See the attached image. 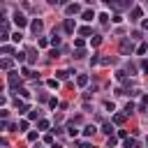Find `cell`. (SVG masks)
I'll return each instance as SVG.
<instances>
[{"mask_svg":"<svg viewBox=\"0 0 148 148\" xmlns=\"http://www.w3.org/2000/svg\"><path fill=\"white\" fill-rule=\"evenodd\" d=\"M132 51H134V42H132L130 37H123V39H120V53H123V56H130Z\"/></svg>","mask_w":148,"mask_h":148,"instance_id":"1","label":"cell"},{"mask_svg":"<svg viewBox=\"0 0 148 148\" xmlns=\"http://www.w3.org/2000/svg\"><path fill=\"white\" fill-rule=\"evenodd\" d=\"M7 81H9V88H12V90H18V88H21V76H18V72H9Z\"/></svg>","mask_w":148,"mask_h":148,"instance_id":"2","label":"cell"},{"mask_svg":"<svg viewBox=\"0 0 148 148\" xmlns=\"http://www.w3.org/2000/svg\"><path fill=\"white\" fill-rule=\"evenodd\" d=\"M65 12H67V16L83 14V9H81V5H79V2H69V5H65Z\"/></svg>","mask_w":148,"mask_h":148,"instance_id":"3","label":"cell"},{"mask_svg":"<svg viewBox=\"0 0 148 148\" xmlns=\"http://www.w3.org/2000/svg\"><path fill=\"white\" fill-rule=\"evenodd\" d=\"M141 16H143V9L141 7H132L130 9V21H139Z\"/></svg>","mask_w":148,"mask_h":148,"instance_id":"4","label":"cell"},{"mask_svg":"<svg viewBox=\"0 0 148 148\" xmlns=\"http://www.w3.org/2000/svg\"><path fill=\"white\" fill-rule=\"evenodd\" d=\"M30 30H32L35 35H39V32L44 30V23H42V18H35V21L30 23Z\"/></svg>","mask_w":148,"mask_h":148,"instance_id":"5","label":"cell"},{"mask_svg":"<svg viewBox=\"0 0 148 148\" xmlns=\"http://www.w3.org/2000/svg\"><path fill=\"white\" fill-rule=\"evenodd\" d=\"M62 28H65V32H69V35H72L74 30H79V28H76V23H74V18H65Z\"/></svg>","mask_w":148,"mask_h":148,"instance_id":"6","label":"cell"},{"mask_svg":"<svg viewBox=\"0 0 148 148\" xmlns=\"http://www.w3.org/2000/svg\"><path fill=\"white\" fill-rule=\"evenodd\" d=\"M14 23H16V28H23V25L28 23V18H25L21 12H16V14H14Z\"/></svg>","mask_w":148,"mask_h":148,"instance_id":"7","label":"cell"},{"mask_svg":"<svg viewBox=\"0 0 148 148\" xmlns=\"http://www.w3.org/2000/svg\"><path fill=\"white\" fill-rule=\"evenodd\" d=\"M109 7H111V9H127V7L132 9V2H111V0H109Z\"/></svg>","mask_w":148,"mask_h":148,"instance_id":"8","label":"cell"},{"mask_svg":"<svg viewBox=\"0 0 148 148\" xmlns=\"http://www.w3.org/2000/svg\"><path fill=\"white\" fill-rule=\"evenodd\" d=\"M136 111H143V113H148V95H143V97H141V102H139Z\"/></svg>","mask_w":148,"mask_h":148,"instance_id":"9","label":"cell"},{"mask_svg":"<svg viewBox=\"0 0 148 148\" xmlns=\"http://www.w3.org/2000/svg\"><path fill=\"white\" fill-rule=\"evenodd\" d=\"M7 37H9V23H7V21H2V32H0V39L5 42Z\"/></svg>","mask_w":148,"mask_h":148,"instance_id":"10","label":"cell"},{"mask_svg":"<svg viewBox=\"0 0 148 148\" xmlns=\"http://www.w3.org/2000/svg\"><path fill=\"white\" fill-rule=\"evenodd\" d=\"M88 81H90V79H88V74H79V76H76V86H81V88H83V86H88Z\"/></svg>","mask_w":148,"mask_h":148,"instance_id":"11","label":"cell"},{"mask_svg":"<svg viewBox=\"0 0 148 148\" xmlns=\"http://www.w3.org/2000/svg\"><path fill=\"white\" fill-rule=\"evenodd\" d=\"M28 118L30 120H42V111L39 109H32V111H28Z\"/></svg>","mask_w":148,"mask_h":148,"instance_id":"12","label":"cell"},{"mask_svg":"<svg viewBox=\"0 0 148 148\" xmlns=\"http://www.w3.org/2000/svg\"><path fill=\"white\" fill-rule=\"evenodd\" d=\"M81 18H83V21H92V18H95V12H92V9H83Z\"/></svg>","mask_w":148,"mask_h":148,"instance_id":"13","label":"cell"},{"mask_svg":"<svg viewBox=\"0 0 148 148\" xmlns=\"http://www.w3.org/2000/svg\"><path fill=\"white\" fill-rule=\"evenodd\" d=\"M0 67H2V69H5V72H12V67H14V62H12V60H9V58H5V60H2V62H0Z\"/></svg>","mask_w":148,"mask_h":148,"instance_id":"14","label":"cell"},{"mask_svg":"<svg viewBox=\"0 0 148 148\" xmlns=\"http://www.w3.org/2000/svg\"><path fill=\"white\" fill-rule=\"evenodd\" d=\"M69 74H72V72H67V69H58V72H56V79H58V81H65Z\"/></svg>","mask_w":148,"mask_h":148,"instance_id":"15","label":"cell"},{"mask_svg":"<svg viewBox=\"0 0 148 148\" xmlns=\"http://www.w3.org/2000/svg\"><path fill=\"white\" fill-rule=\"evenodd\" d=\"M67 134H69V136H72V139H74V136H76V134H79V130H76V125H74V120H72V123H69V125H67Z\"/></svg>","mask_w":148,"mask_h":148,"instance_id":"16","label":"cell"},{"mask_svg":"<svg viewBox=\"0 0 148 148\" xmlns=\"http://www.w3.org/2000/svg\"><path fill=\"white\" fill-rule=\"evenodd\" d=\"M95 132H97V127H95V125H86V127H83V136H92Z\"/></svg>","mask_w":148,"mask_h":148,"instance_id":"17","label":"cell"},{"mask_svg":"<svg viewBox=\"0 0 148 148\" xmlns=\"http://www.w3.org/2000/svg\"><path fill=\"white\" fill-rule=\"evenodd\" d=\"M125 118H127L125 113H113V123H116V125H123V123H125Z\"/></svg>","mask_w":148,"mask_h":148,"instance_id":"18","label":"cell"},{"mask_svg":"<svg viewBox=\"0 0 148 148\" xmlns=\"http://www.w3.org/2000/svg\"><path fill=\"white\" fill-rule=\"evenodd\" d=\"M102 132H104L106 136H113V127H111V123H104V125H102Z\"/></svg>","mask_w":148,"mask_h":148,"instance_id":"19","label":"cell"},{"mask_svg":"<svg viewBox=\"0 0 148 148\" xmlns=\"http://www.w3.org/2000/svg\"><path fill=\"white\" fill-rule=\"evenodd\" d=\"M79 35H83V37H90V35H92V30H90L88 25H81V28H79Z\"/></svg>","mask_w":148,"mask_h":148,"instance_id":"20","label":"cell"},{"mask_svg":"<svg viewBox=\"0 0 148 148\" xmlns=\"http://www.w3.org/2000/svg\"><path fill=\"white\" fill-rule=\"evenodd\" d=\"M49 42H51L53 46H58V44H60V37H58V30H53V32H51V39H49Z\"/></svg>","mask_w":148,"mask_h":148,"instance_id":"21","label":"cell"},{"mask_svg":"<svg viewBox=\"0 0 148 148\" xmlns=\"http://www.w3.org/2000/svg\"><path fill=\"white\" fill-rule=\"evenodd\" d=\"M123 111H125V116H130V113H134V111H136V106H134V104H132V102H127V104H125V109H123Z\"/></svg>","mask_w":148,"mask_h":148,"instance_id":"22","label":"cell"},{"mask_svg":"<svg viewBox=\"0 0 148 148\" xmlns=\"http://www.w3.org/2000/svg\"><path fill=\"white\" fill-rule=\"evenodd\" d=\"M16 109H18V113H25V111H28V104H25V102H18V99H16Z\"/></svg>","mask_w":148,"mask_h":148,"instance_id":"23","label":"cell"},{"mask_svg":"<svg viewBox=\"0 0 148 148\" xmlns=\"http://www.w3.org/2000/svg\"><path fill=\"white\" fill-rule=\"evenodd\" d=\"M90 44H92V46H99V44H102V37H99V35H92V37H90Z\"/></svg>","mask_w":148,"mask_h":148,"instance_id":"24","label":"cell"},{"mask_svg":"<svg viewBox=\"0 0 148 148\" xmlns=\"http://www.w3.org/2000/svg\"><path fill=\"white\" fill-rule=\"evenodd\" d=\"M125 74H136V65L127 62V67H125Z\"/></svg>","mask_w":148,"mask_h":148,"instance_id":"25","label":"cell"},{"mask_svg":"<svg viewBox=\"0 0 148 148\" xmlns=\"http://www.w3.org/2000/svg\"><path fill=\"white\" fill-rule=\"evenodd\" d=\"M14 92H18L23 99H28V97H30V90H25V88H18V90H14Z\"/></svg>","mask_w":148,"mask_h":148,"instance_id":"26","label":"cell"},{"mask_svg":"<svg viewBox=\"0 0 148 148\" xmlns=\"http://www.w3.org/2000/svg\"><path fill=\"white\" fill-rule=\"evenodd\" d=\"M125 148H136V141H134L132 136H127V139H125Z\"/></svg>","mask_w":148,"mask_h":148,"instance_id":"27","label":"cell"},{"mask_svg":"<svg viewBox=\"0 0 148 148\" xmlns=\"http://www.w3.org/2000/svg\"><path fill=\"white\" fill-rule=\"evenodd\" d=\"M99 62H102V65H113V62H116V58H113V56H111V58L106 56V58H102Z\"/></svg>","mask_w":148,"mask_h":148,"instance_id":"28","label":"cell"},{"mask_svg":"<svg viewBox=\"0 0 148 148\" xmlns=\"http://www.w3.org/2000/svg\"><path fill=\"white\" fill-rule=\"evenodd\" d=\"M49 44H51V42H49V39H44V37H39V39H37V46H42V49H44V46H49Z\"/></svg>","mask_w":148,"mask_h":148,"instance_id":"29","label":"cell"},{"mask_svg":"<svg viewBox=\"0 0 148 148\" xmlns=\"http://www.w3.org/2000/svg\"><path fill=\"white\" fill-rule=\"evenodd\" d=\"M35 58H37V56H35V49H30V51H28V62L32 65V62H35Z\"/></svg>","mask_w":148,"mask_h":148,"instance_id":"30","label":"cell"},{"mask_svg":"<svg viewBox=\"0 0 148 148\" xmlns=\"http://www.w3.org/2000/svg\"><path fill=\"white\" fill-rule=\"evenodd\" d=\"M49 106H51V109H56V106H60V102H58L56 97H49Z\"/></svg>","mask_w":148,"mask_h":148,"instance_id":"31","label":"cell"},{"mask_svg":"<svg viewBox=\"0 0 148 148\" xmlns=\"http://www.w3.org/2000/svg\"><path fill=\"white\" fill-rule=\"evenodd\" d=\"M37 127H39V130H49V120H44V118H42V120L37 123Z\"/></svg>","mask_w":148,"mask_h":148,"instance_id":"32","label":"cell"},{"mask_svg":"<svg viewBox=\"0 0 148 148\" xmlns=\"http://www.w3.org/2000/svg\"><path fill=\"white\" fill-rule=\"evenodd\" d=\"M106 143H109V148H113V146L118 143V136H109V139H106Z\"/></svg>","mask_w":148,"mask_h":148,"instance_id":"33","label":"cell"},{"mask_svg":"<svg viewBox=\"0 0 148 148\" xmlns=\"http://www.w3.org/2000/svg\"><path fill=\"white\" fill-rule=\"evenodd\" d=\"M146 51H148V44H139V46H136V53H139V56L146 53Z\"/></svg>","mask_w":148,"mask_h":148,"instance_id":"34","label":"cell"},{"mask_svg":"<svg viewBox=\"0 0 148 148\" xmlns=\"http://www.w3.org/2000/svg\"><path fill=\"white\" fill-rule=\"evenodd\" d=\"M0 51H2V53H5V56H9V53H14V49H12V46H7V44H5V46H2V49H0Z\"/></svg>","mask_w":148,"mask_h":148,"instance_id":"35","label":"cell"},{"mask_svg":"<svg viewBox=\"0 0 148 148\" xmlns=\"http://www.w3.org/2000/svg\"><path fill=\"white\" fill-rule=\"evenodd\" d=\"M46 86H49V88H58V79H49Z\"/></svg>","mask_w":148,"mask_h":148,"instance_id":"36","label":"cell"},{"mask_svg":"<svg viewBox=\"0 0 148 148\" xmlns=\"http://www.w3.org/2000/svg\"><path fill=\"white\" fill-rule=\"evenodd\" d=\"M28 125H30L28 120H21V123H18V130H21V132H25V130H28Z\"/></svg>","mask_w":148,"mask_h":148,"instance_id":"37","label":"cell"},{"mask_svg":"<svg viewBox=\"0 0 148 148\" xmlns=\"http://www.w3.org/2000/svg\"><path fill=\"white\" fill-rule=\"evenodd\" d=\"M12 39H14V42H21V39H23V35H21V32H18V30H16V32H14V35H12Z\"/></svg>","mask_w":148,"mask_h":148,"instance_id":"38","label":"cell"},{"mask_svg":"<svg viewBox=\"0 0 148 148\" xmlns=\"http://www.w3.org/2000/svg\"><path fill=\"white\" fill-rule=\"evenodd\" d=\"M74 46H76V49H83V37H79V39H74Z\"/></svg>","mask_w":148,"mask_h":148,"instance_id":"39","label":"cell"},{"mask_svg":"<svg viewBox=\"0 0 148 148\" xmlns=\"http://www.w3.org/2000/svg\"><path fill=\"white\" fill-rule=\"evenodd\" d=\"M83 56H86L83 49H76V51H74V58H83Z\"/></svg>","mask_w":148,"mask_h":148,"instance_id":"40","label":"cell"},{"mask_svg":"<svg viewBox=\"0 0 148 148\" xmlns=\"http://www.w3.org/2000/svg\"><path fill=\"white\" fill-rule=\"evenodd\" d=\"M97 18H99V23H106V21H109V14H99Z\"/></svg>","mask_w":148,"mask_h":148,"instance_id":"41","label":"cell"},{"mask_svg":"<svg viewBox=\"0 0 148 148\" xmlns=\"http://www.w3.org/2000/svg\"><path fill=\"white\" fill-rule=\"evenodd\" d=\"M25 56H28V53H16V56H14V58H16V60H18V62H23V60H25Z\"/></svg>","mask_w":148,"mask_h":148,"instance_id":"42","label":"cell"},{"mask_svg":"<svg viewBox=\"0 0 148 148\" xmlns=\"http://www.w3.org/2000/svg\"><path fill=\"white\" fill-rule=\"evenodd\" d=\"M116 79H118V81H123V79H125V72H123V69H118V72H116Z\"/></svg>","mask_w":148,"mask_h":148,"instance_id":"43","label":"cell"},{"mask_svg":"<svg viewBox=\"0 0 148 148\" xmlns=\"http://www.w3.org/2000/svg\"><path fill=\"white\" fill-rule=\"evenodd\" d=\"M37 139V132H28V141H35Z\"/></svg>","mask_w":148,"mask_h":148,"instance_id":"44","label":"cell"},{"mask_svg":"<svg viewBox=\"0 0 148 148\" xmlns=\"http://www.w3.org/2000/svg\"><path fill=\"white\" fill-rule=\"evenodd\" d=\"M141 69H143V72L148 74V60H141Z\"/></svg>","mask_w":148,"mask_h":148,"instance_id":"45","label":"cell"},{"mask_svg":"<svg viewBox=\"0 0 148 148\" xmlns=\"http://www.w3.org/2000/svg\"><path fill=\"white\" fill-rule=\"evenodd\" d=\"M79 148H92V146H90L88 141H81V143H79Z\"/></svg>","mask_w":148,"mask_h":148,"instance_id":"46","label":"cell"},{"mask_svg":"<svg viewBox=\"0 0 148 148\" xmlns=\"http://www.w3.org/2000/svg\"><path fill=\"white\" fill-rule=\"evenodd\" d=\"M141 28H143V30H148V18H143V21H141Z\"/></svg>","mask_w":148,"mask_h":148,"instance_id":"47","label":"cell"},{"mask_svg":"<svg viewBox=\"0 0 148 148\" xmlns=\"http://www.w3.org/2000/svg\"><path fill=\"white\" fill-rule=\"evenodd\" d=\"M51 148H62V146H60V143H53V146H51Z\"/></svg>","mask_w":148,"mask_h":148,"instance_id":"48","label":"cell"},{"mask_svg":"<svg viewBox=\"0 0 148 148\" xmlns=\"http://www.w3.org/2000/svg\"><path fill=\"white\" fill-rule=\"evenodd\" d=\"M146 146H148V139H146Z\"/></svg>","mask_w":148,"mask_h":148,"instance_id":"49","label":"cell"},{"mask_svg":"<svg viewBox=\"0 0 148 148\" xmlns=\"http://www.w3.org/2000/svg\"><path fill=\"white\" fill-rule=\"evenodd\" d=\"M146 116H148V113H146Z\"/></svg>","mask_w":148,"mask_h":148,"instance_id":"50","label":"cell"}]
</instances>
